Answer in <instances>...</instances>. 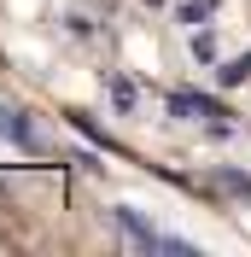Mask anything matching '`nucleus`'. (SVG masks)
Listing matches in <instances>:
<instances>
[{"mask_svg":"<svg viewBox=\"0 0 251 257\" xmlns=\"http://www.w3.org/2000/svg\"><path fill=\"white\" fill-rule=\"evenodd\" d=\"M245 76H251V59H228V64H222V82H228V88L245 82Z\"/></svg>","mask_w":251,"mask_h":257,"instance_id":"nucleus-3","label":"nucleus"},{"mask_svg":"<svg viewBox=\"0 0 251 257\" xmlns=\"http://www.w3.org/2000/svg\"><path fill=\"white\" fill-rule=\"evenodd\" d=\"M0 135H6V141H18V146H30V152L41 146V141H35V128L24 123L18 111H6V105H0Z\"/></svg>","mask_w":251,"mask_h":257,"instance_id":"nucleus-1","label":"nucleus"},{"mask_svg":"<svg viewBox=\"0 0 251 257\" xmlns=\"http://www.w3.org/2000/svg\"><path fill=\"white\" fill-rule=\"evenodd\" d=\"M105 88H111V105H117V111L135 105V82H129V76H105Z\"/></svg>","mask_w":251,"mask_h":257,"instance_id":"nucleus-2","label":"nucleus"}]
</instances>
